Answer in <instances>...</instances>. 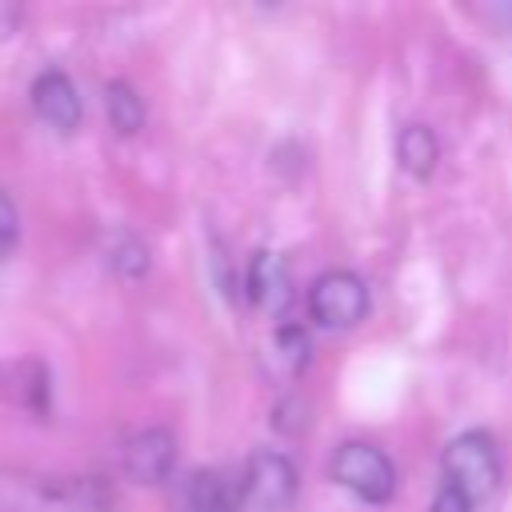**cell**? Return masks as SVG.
<instances>
[{
    "label": "cell",
    "mask_w": 512,
    "mask_h": 512,
    "mask_svg": "<svg viewBox=\"0 0 512 512\" xmlns=\"http://www.w3.org/2000/svg\"><path fill=\"white\" fill-rule=\"evenodd\" d=\"M172 512H240V504L232 500V492L216 472H188L176 484Z\"/></svg>",
    "instance_id": "cell-8"
},
{
    "label": "cell",
    "mask_w": 512,
    "mask_h": 512,
    "mask_svg": "<svg viewBox=\"0 0 512 512\" xmlns=\"http://www.w3.org/2000/svg\"><path fill=\"white\" fill-rule=\"evenodd\" d=\"M0 512H112V492L96 476L0 468Z\"/></svg>",
    "instance_id": "cell-1"
},
{
    "label": "cell",
    "mask_w": 512,
    "mask_h": 512,
    "mask_svg": "<svg viewBox=\"0 0 512 512\" xmlns=\"http://www.w3.org/2000/svg\"><path fill=\"white\" fill-rule=\"evenodd\" d=\"M32 108H36V116L48 124V128H56V132H72L76 124H80V92H76V84L64 76V72H40L36 80H32Z\"/></svg>",
    "instance_id": "cell-7"
},
{
    "label": "cell",
    "mask_w": 512,
    "mask_h": 512,
    "mask_svg": "<svg viewBox=\"0 0 512 512\" xmlns=\"http://www.w3.org/2000/svg\"><path fill=\"white\" fill-rule=\"evenodd\" d=\"M440 468H444V484L464 492L472 504L488 500L500 484V452H496V440L488 432H464L456 436L444 456H440Z\"/></svg>",
    "instance_id": "cell-2"
},
{
    "label": "cell",
    "mask_w": 512,
    "mask_h": 512,
    "mask_svg": "<svg viewBox=\"0 0 512 512\" xmlns=\"http://www.w3.org/2000/svg\"><path fill=\"white\" fill-rule=\"evenodd\" d=\"M308 312L320 328H352L368 312V284L348 268L324 272L308 288Z\"/></svg>",
    "instance_id": "cell-5"
},
{
    "label": "cell",
    "mask_w": 512,
    "mask_h": 512,
    "mask_svg": "<svg viewBox=\"0 0 512 512\" xmlns=\"http://www.w3.org/2000/svg\"><path fill=\"white\" fill-rule=\"evenodd\" d=\"M296 488H300V476L284 452L264 448L248 456L240 476V496L252 512H288L296 500Z\"/></svg>",
    "instance_id": "cell-4"
},
{
    "label": "cell",
    "mask_w": 512,
    "mask_h": 512,
    "mask_svg": "<svg viewBox=\"0 0 512 512\" xmlns=\"http://www.w3.org/2000/svg\"><path fill=\"white\" fill-rule=\"evenodd\" d=\"M104 104H108V120H112V128H116V132H124V136H132V132L144 124V104H140V96H136L124 80L108 84Z\"/></svg>",
    "instance_id": "cell-12"
},
{
    "label": "cell",
    "mask_w": 512,
    "mask_h": 512,
    "mask_svg": "<svg viewBox=\"0 0 512 512\" xmlns=\"http://www.w3.org/2000/svg\"><path fill=\"white\" fill-rule=\"evenodd\" d=\"M472 508H476V504H472L464 492H456V488H448V484H444L428 512H472Z\"/></svg>",
    "instance_id": "cell-16"
},
{
    "label": "cell",
    "mask_w": 512,
    "mask_h": 512,
    "mask_svg": "<svg viewBox=\"0 0 512 512\" xmlns=\"http://www.w3.org/2000/svg\"><path fill=\"white\" fill-rule=\"evenodd\" d=\"M120 464H124V472H128L136 484H160V480L172 476V464H176V436H172L168 428L132 432V436L124 440Z\"/></svg>",
    "instance_id": "cell-6"
},
{
    "label": "cell",
    "mask_w": 512,
    "mask_h": 512,
    "mask_svg": "<svg viewBox=\"0 0 512 512\" xmlns=\"http://www.w3.org/2000/svg\"><path fill=\"white\" fill-rule=\"evenodd\" d=\"M332 480L368 504H388L396 492V468H392L388 452H380L376 444H364V440H348L336 448Z\"/></svg>",
    "instance_id": "cell-3"
},
{
    "label": "cell",
    "mask_w": 512,
    "mask_h": 512,
    "mask_svg": "<svg viewBox=\"0 0 512 512\" xmlns=\"http://www.w3.org/2000/svg\"><path fill=\"white\" fill-rule=\"evenodd\" d=\"M16 236H20V220H16V208H12L8 192L0 188V260H4V256L12 252Z\"/></svg>",
    "instance_id": "cell-15"
},
{
    "label": "cell",
    "mask_w": 512,
    "mask_h": 512,
    "mask_svg": "<svg viewBox=\"0 0 512 512\" xmlns=\"http://www.w3.org/2000/svg\"><path fill=\"white\" fill-rule=\"evenodd\" d=\"M8 400L12 404H20V408H28V412H44L48 408V372H44V364L40 360H20V364H12L8 368Z\"/></svg>",
    "instance_id": "cell-11"
},
{
    "label": "cell",
    "mask_w": 512,
    "mask_h": 512,
    "mask_svg": "<svg viewBox=\"0 0 512 512\" xmlns=\"http://www.w3.org/2000/svg\"><path fill=\"white\" fill-rule=\"evenodd\" d=\"M272 348L284 360V372H300L308 364V336L300 328H280L276 340H272Z\"/></svg>",
    "instance_id": "cell-13"
},
{
    "label": "cell",
    "mask_w": 512,
    "mask_h": 512,
    "mask_svg": "<svg viewBox=\"0 0 512 512\" xmlns=\"http://www.w3.org/2000/svg\"><path fill=\"white\" fill-rule=\"evenodd\" d=\"M248 292L260 308L268 312H284L288 300H292V280H288V268L280 256L272 252H256L252 264H248Z\"/></svg>",
    "instance_id": "cell-9"
},
{
    "label": "cell",
    "mask_w": 512,
    "mask_h": 512,
    "mask_svg": "<svg viewBox=\"0 0 512 512\" xmlns=\"http://www.w3.org/2000/svg\"><path fill=\"white\" fill-rule=\"evenodd\" d=\"M112 264L124 272V276H140L148 268V248L136 240V236H120L116 252H112Z\"/></svg>",
    "instance_id": "cell-14"
},
{
    "label": "cell",
    "mask_w": 512,
    "mask_h": 512,
    "mask_svg": "<svg viewBox=\"0 0 512 512\" xmlns=\"http://www.w3.org/2000/svg\"><path fill=\"white\" fill-rule=\"evenodd\" d=\"M396 156H400V168L416 180H428L436 172V160H440V144L432 136V128L424 124H408L396 140Z\"/></svg>",
    "instance_id": "cell-10"
}]
</instances>
